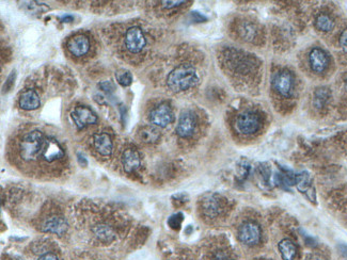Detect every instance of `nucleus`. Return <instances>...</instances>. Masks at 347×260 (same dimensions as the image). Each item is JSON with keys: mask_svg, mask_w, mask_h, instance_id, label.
Returning a JSON list of instances; mask_svg holds the SVG:
<instances>
[{"mask_svg": "<svg viewBox=\"0 0 347 260\" xmlns=\"http://www.w3.org/2000/svg\"><path fill=\"white\" fill-rule=\"evenodd\" d=\"M46 139L47 137L39 129L25 133L17 143L18 156L24 162H32L37 158L40 159Z\"/></svg>", "mask_w": 347, "mask_h": 260, "instance_id": "f257e3e1", "label": "nucleus"}, {"mask_svg": "<svg viewBox=\"0 0 347 260\" xmlns=\"http://www.w3.org/2000/svg\"><path fill=\"white\" fill-rule=\"evenodd\" d=\"M199 81L198 73L189 64L175 68L167 78V85L173 92H183L193 88Z\"/></svg>", "mask_w": 347, "mask_h": 260, "instance_id": "f03ea898", "label": "nucleus"}, {"mask_svg": "<svg viewBox=\"0 0 347 260\" xmlns=\"http://www.w3.org/2000/svg\"><path fill=\"white\" fill-rule=\"evenodd\" d=\"M238 239L242 244L247 246L258 245L262 240L261 226L256 222H245L238 228Z\"/></svg>", "mask_w": 347, "mask_h": 260, "instance_id": "7ed1b4c3", "label": "nucleus"}, {"mask_svg": "<svg viewBox=\"0 0 347 260\" xmlns=\"http://www.w3.org/2000/svg\"><path fill=\"white\" fill-rule=\"evenodd\" d=\"M236 132L241 135H252L257 133L261 126L260 116L253 111H245L235 119Z\"/></svg>", "mask_w": 347, "mask_h": 260, "instance_id": "20e7f679", "label": "nucleus"}, {"mask_svg": "<svg viewBox=\"0 0 347 260\" xmlns=\"http://www.w3.org/2000/svg\"><path fill=\"white\" fill-rule=\"evenodd\" d=\"M124 44L126 49L130 53H139L141 52L145 45H146V39L142 32V30L140 29L137 26H133L127 29L125 33V39H124Z\"/></svg>", "mask_w": 347, "mask_h": 260, "instance_id": "39448f33", "label": "nucleus"}, {"mask_svg": "<svg viewBox=\"0 0 347 260\" xmlns=\"http://www.w3.org/2000/svg\"><path fill=\"white\" fill-rule=\"evenodd\" d=\"M202 215L208 219L218 218L223 210V203L217 194H209L203 198L200 205Z\"/></svg>", "mask_w": 347, "mask_h": 260, "instance_id": "423d86ee", "label": "nucleus"}, {"mask_svg": "<svg viewBox=\"0 0 347 260\" xmlns=\"http://www.w3.org/2000/svg\"><path fill=\"white\" fill-rule=\"evenodd\" d=\"M196 129V116L190 110H186L181 114L176 125V134L183 139L193 136Z\"/></svg>", "mask_w": 347, "mask_h": 260, "instance_id": "0eeeda50", "label": "nucleus"}, {"mask_svg": "<svg viewBox=\"0 0 347 260\" xmlns=\"http://www.w3.org/2000/svg\"><path fill=\"white\" fill-rule=\"evenodd\" d=\"M65 157V153L63 151L62 146L59 144V142L55 139L47 138L46 142L44 144L43 151L41 154V159L45 161L46 163H55L57 161L62 160Z\"/></svg>", "mask_w": 347, "mask_h": 260, "instance_id": "6e6552de", "label": "nucleus"}, {"mask_svg": "<svg viewBox=\"0 0 347 260\" xmlns=\"http://www.w3.org/2000/svg\"><path fill=\"white\" fill-rule=\"evenodd\" d=\"M173 120V111L168 104H161L150 113V122L157 127H166Z\"/></svg>", "mask_w": 347, "mask_h": 260, "instance_id": "1a4fd4ad", "label": "nucleus"}, {"mask_svg": "<svg viewBox=\"0 0 347 260\" xmlns=\"http://www.w3.org/2000/svg\"><path fill=\"white\" fill-rule=\"evenodd\" d=\"M71 117L74 124L79 129L87 127L88 125L95 124L97 122L96 114L86 106H79L75 108L71 113Z\"/></svg>", "mask_w": 347, "mask_h": 260, "instance_id": "9d476101", "label": "nucleus"}, {"mask_svg": "<svg viewBox=\"0 0 347 260\" xmlns=\"http://www.w3.org/2000/svg\"><path fill=\"white\" fill-rule=\"evenodd\" d=\"M276 91L284 97H289L294 90V78L289 72L283 71L278 73L274 78Z\"/></svg>", "mask_w": 347, "mask_h": 260, "instance_id": "9b49d317", "label": "nucleus"}, {"mask_svg": "<svg viewBox=\"0 0 347 260\" xmlns=\"http://www.w3.org/2000/svg\"><path fill=\"white\" fill-rule=\"evenodd\" d=\"M68 49L75 57H83L90 50V40L84 34L75 35L69 40Z\"/></svg>", "mask_w": 347, "mask_h": 260, "instance_id": "f8f14e48", "label": "nucleus"}, {"mask_svg": "<svg viewBox=\"0 0 347 260\" xmlns=\"http://www.w3.org/2000/svg\"><path fill=\"white\" fill-rule=\"evenodd\" d=\"M93 147L103 157H108L114 150V143L106 133H100L93 137Z\"/></svg>", "mask_w": 347, "mask_h": 260, "instance_id": "ddd939ff", "label": "nucleus"}, {"mask_svg": "<svg viewBox=\"0 0 347 260\" xmlns=\"http://www.w3.org/2000/svg\"><path fill=\"white\" fill-rule=\"evenodd\" d=\"M121 161L124 171L129 174L136 172L140 168V165H141L140 155L135 148H127V150H125L123 155H122Z\"/></svg>", "mask_w": 347, "mask_h": 260, "instance_id": "4468645a", "label": "nucleus"}, {"mask_svg": "<svg viewBox=\"0 0 347 260\" xmlns=\"http://www.w3.org/2000/svg\"><path fill=\"white\" fill-rule=\"evenodd\" d=\"M309 62H310L311 69L315 73H323L328 68L329 59L326 52L321 48H313L309 54Z\"/></svg>", "mask_w": 347, "mask_h": 260, "instance_id": "2eb2a0df", "label": "nucleus"}, {"mask_svg": "<svg viewBox=\"0 0 347 260\" xmlns=\"http://www.w3.org/2000/svg\"><path fill=\"white\" fill-rule=\"evenodd\" d=\"M18 103H20V107L22 109L27 110V111H31V110L37 109L41 106V98H40L39 93H37L35 90L28 89L22 93Z\"/></svg>", "mask_w": 347, "mask_h": 260, "instance_id": "dca6fc26", "label": "nucleus"}, {"mask_svg": "<svg viewBox=\"0 0 347 260\" xmlns=\"http://www.w3.org/2000/svg\"><path fill=\"white\" fill-rule=\"evenodd\" d=\"M295 184L299 192L306 194L310 201L315 202V190L312 185L311 176L308 172H303L296 175Z\"/></svg>", "mask_w": 347, "mask_h": 260, "instance_id": "f3484780", "label": "nucleus"}, {"mask_svg": "<svg viewBox=\"0 0 347 260\" xmlns=\"http://www.w3.org/2000/svg\"><path fill=\"white\" fill-rule=\"evenodd\" d=\"M68 224L65 220L62 217L59 216H54L47 220H45L42 225V230L45 233H52V234H57L59 236L63 235L65 231H67Z\"/></svg>", "mask_w": 347, "mask_h": 260, "instance_id": "a211bd4d", "label": "nucleus"}, {"mask_svg": "<svg viewBox=\"0 0 347 260\" xmlns=\"http://www.w3.org/2000/svg\"><path fill=\"white\" fill-rule=\"evenodd\" d=\"M159 138H161L159 130L153 126H144L138 132L139 140L146 144L156 143L159 140Z\"/></svg>", "mask_w": 347, "mask_h": 260, "instance_id": "6ab92c4d", "label": "nucleus"}, {"mask_svg": "<svg viewBox=\"0 0 347 260\" xmlns=\"http://www.w3.org/2000/svg\"><path fill=\"white\" fill-rule=\"evenodd\" d=\"M279 252L283 260H295L297 255V246L289 239H283L279 243Z\"/></svg>", "mask_w": 347, "mask_h": 260, "instance_id": "aec40b11", "label": "nucleus"}, {"mask_svg": "<svg viewBox=\"0 0 347 260\" xmlns=\"http://www.w3.org/2000/svg\"><path fill=\"white\" fill-rule=\"evenodd\" d=\"M93 233L97 237L98 240L103 241V242H111L112 240H115V233L112 228L106 224H100L93 228Z\"/></svg>", "mask_w": 347, "mask_h": 260, "instance_id": "412c9836", "label": "nucleus"}, {"mask_svg": "<svg viewBox=\"0 0 347 260\" xmlns=\"http://www.w3.org/2000/svg\"><path fill=\"white\" fill-rule=\"evenodd\" d=\"M315 26L318 30H321L323 32H328L332 30L334 23L329 15L320 14L315 20Z\"/></svg>", "mask_w": 347, "mask_h": 260, "instance_id": "4be33fe9", "label": "nucleus"}, {"mask_svg": "<svg viewBox=\"0 0 347 260\" xmlns=\"http://www.w3.org/2000/svg\"><path fill=\"white\" fill-rule=\"evenodd\" d=\"M329 97H330V92L328 91V89L326 88L317 89L314 94V106L318 109L323 108L327 104Z\"/></svg>", "mask_w": 347, "mask_h": 260, "instance_id": "5701e85b", "label": "nucleus"}, {"mask_svg": "<svg viewBox=\"0 0 347 260\" xmlns=\"http://www.w3.org/2000/svg\"><path fill=\"white\" fill-rule=\"evenodd\" d=\"M116 79L122 87H128L132 85L133 76L128 71L120 70L116 73Z\"/></svg>", "mask_w": 347, "mask_h": 260, "instance_id": "b1692460", "label": "nucleus"}, {"mask_svg": "<svg viewBox=\"0 0 347 260\" xmlns=\"http://www.w3.org/2000/svg\"><path fill=\"white\" fill-rule=\"evenodd\" d=\"M240 33L243 39L247 41H251L256 36L257 31H256L255 26H253L252 24L243 23L240 27Z\"/></svg>", "mask_w": 347, "mask_h": 260, "instance_id": "393cba45", "label": "nucleus"}, {"mask_svg": "<svg viewBox=\"0 0 347 260\" xmlns=\"http://www.w3.org/2000/svg\"><path fill=\"white\" fill-rule=\"evenodd\" d=\"M183 219H184L183 215H182L181 212H179V213H176V215H173V216H171L170 218H169L168 224H169V226H170L173 229H180L181 224H182V222H183Z\"/></svg>", "mask_w": 347, "mask_h": 260, "instance_id": "a878e982", "label": "nucleus"}, {"mask_svg": "<svg viewBox=\"0 0 347 260\" xmlns=\"http://www.w3.org/2000/svg\"><path fill=\"white\" fill-rule=\"evenodd\" d=\"M210 260H232L230 254L224 249H217L211 255Z\"/></svg>", "mask_w": 347, "mask_h": 260, "instance_id": "bb28decb", "label": "nucleus"}, {"mask_svg": "<svg viewBox=\"0 0 347 260\" xmlns=\"http://www.w3.org/2000/svg\"><path fill=\"white\" fill-rule=\"evenodd\" d=\"M98 87L104 91L106 93H108V94H110L111 92H114L115 91V86L112 85V83L110 81H104V82H102L98 85Z\"/></svg>", "mask_w": 347, "mask_h": 260, "instance_id": "cd10ccee", "label": "nucleus"}, {"mask_svg": "<svg viewBox=\"0 0 347 260\" xmlns=\"http://www.w3.org/2000/svg\"><path fill=\"white\" fill-rule=\"evenodd\" d=\"M340 45H341V47L342 49L347 52V29H345L342 33H341V36H340Z\"/></svg>", "mask_w": 347, "mask_h": 260, "instance_id": "c85d7f7f", "label": "nucleus"}, {"mask_svg": "<svg viewBox=\"0 0 347 260\" xmlns=\"http://www.w3.org/2000/svg\"><path fill=\"white\" fill-rule=\"evenodd\" d=\"M162 4L165 9H173L185 4V2H163Z\"/></svg>", "mask_w": 347, "mask_h": 260, "instance_id": "c756f323", "label": "nucleus"}, {"mask_svg": "<svg viewBox=\"0 0 347 260\" xmlns=\"http://www.w3.org/2000/svg\"><path fill=\"white\" fill-rule=\"evenodd\" d=\"M305 260H327V259L320 254H309Z\"/></svg>", "mask_w": 347, "mask_h": 260, "instance_id": "7c9ffc66", "label": "nucleus"}, {"mask_svg": "<svg viewBox=\"0 0 347 260\" xmlns=\"http://www.w3.org/2000/svg\"><path fill=\"white\" fill-rule=\"evenodd\" d=\"M39 260H58V257L53 253H46V254L42 255L39 258Z\"/></svg>", "mask_w": 347, "mask_h": 260, "instance_id": "2f4dec72", "label": "nucleus"}, {"mask_svg": "<svg viewBox=\"0 0 347 260\" xmlns=\"http://www.w3.org/2000/svg\"><path fill=\"white\" fill-rule=\"evenodd\" d=\"M77 159H78V162L81 166H87L88 165V161L86 158H84V156H82L81 154H77Z\"/></svg>", "mask_w": 347, "mask_h": 260, "instance_id": "473e14b6", "label": "nucleus"}, {"mask_svg": "<svg viewBox=\"0 0 347 260\" xmlns=\"http://www.w3.org/2000/svg\"><path fill=\"white\" fill-rule=\"evenodd\" d=\"M192 17H194V20L196 22H203L206 20V18L203 15H201L199 12H192Z\"/></svg>", "mask_w": 347, "mask_h": 260, "instance_id": "72a5a7b5", "label": "nucleus"}, {"mask_svg": "<svg viewBox=\"0 0 347 260\" xmlns=\"http://www.w3.org/2000/svg\"><path fill=\"white\" fill-rule=\"evenodd\" d=\"M339 248L341 250V253L343 254V256L347 258V245H340Z\"/></svg>", "mask_w": 347, "mask_h": 260, "instance_id": "f704fd0d", "label": "nucleus"}, {"mask_svg": "<svg viewBox=\"0 0 347 260\" xmlns=\"http://www.w3.org/2000/svg\"><path fill=\"white\" fill-rule=\"evenodd\" d=\"M73 21V16H64L62 17V22L64 23H70Z\"/></svg>", "mask_w": 347, "mask_h": 260, "instance_id": "c9c22d12", "label": "nucleus"}, {"mask_svg": "<svg viewBox=\"0 0 347 260\" xmlns=\"http://www.w3.org/2000/svg\"><path fill=\"white\" fill-rule=\"evenodd\" d=\"M345 89H346V92H347V78H346V81H345Z\"/></svg>", "mask_w": 347, "mask_h": 260, "instance_id": "e433bc0d", "label": "nucleus"}]
</instances>
